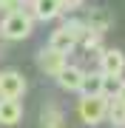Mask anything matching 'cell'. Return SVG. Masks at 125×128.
Instances as JSON below:
<instances>
[{
    "label": "cell",
    "instance_id": "9c48e42d",
    "mask_svg": "<svg viewBox=\"0 0 125 128\" xmlns=\"http://www.w3.org/2000/svg\"><path fill=\"white\" fill-rule=\"evenodd\" d=\"M31 6H34V17L37 20H54L63 14L60 0H31Z\"/></svg>",
    "mask_w": 125,
    "mask_h": 128
},
{
    "label": "cell",
    "instance_id": "277c9868",
    "mask_svg": "<svg viewBox=\"0 0 125 128\" xmlns=\"http://www.w3.org/2000/svg\"><path fill=\"white\" fill-rule=\"evenodd\" d=\"M100 71L105 74V77H122V71H125V54L120 48L100 51Z\"/></svg>",
    "mask_w": 125,
    "mask_h": 128
},
{
    "label": "cell",
    "instance_id": "7a4b0ae2",
    "mask_svg": "<svg viewBox=\"0 0 125 128\" xmlns=\"http://www.w3.org/2000/svg\"><path fill=\"white\" fill-rule=\"evenodd\" d=\"M105 111H108V100L105 97H80L77 102V114L85 125H97L105 120Z\"/></svg>",
    "mask_w": 125,
    "mask_h": 128
},
{
    "label": "cell",
    "instance_id": "8fae6325",
    "mask_svg": "<svg viewBox=\"0 0 125 128\" xmlns=\"http://www.w3.org/2000/svg\"><path fill=\"white\" fill-rule=\"evenodd\" d=\"M40 125L43 128H65V117L57 105H46L40 114Z\"/></svg>",
    "mask_w": 125,
    "mask_h": 128
},
{
    "label": "cell",
    "instance_id": "5b68a950",
    "mask_svg": "<svg viewBox=\"0 0 125 128\" xmlns=\"http://www.w3.org/2000/svg\"><path fill=\"white\" fill-rule=\"evenodd\" d=\"M48 46L54 48V51H60V54H65V57H68L71 51L80 46V40L74 37V32H71L68 26H60V28H54V32H51V37H48Z\"/></svg>",
    "mask_w": 125,
    "mask_h": 128
},
{
    "label": "cell",
    "instance_id": "30bf717a",
    "mask_svg": "<svg viewBox=\"0 0 125 128\" xmlns=\"http://www.w3.org/2000/svg\"><path fill=\"white\" fill-rule=\"evenodd\" d=\"M80 94L83 97H102V71H85Z\"/></svg>",
    "mask_w": 125,
    "mask_h": 128
},
{
    "label": "cell",
    "instance_id": "3957f363",
    "mask_svg": "<svg viewBox=\"0 0 125 128\" xmlns=\"http://www.w3.org/2000/svg\"><path fill=\"white\" fill-rule=\"evenodd\" d=\"M26 91V80L20 71H0V97L3 100H20Z\"/></svg>",
    "mask_w": 125,
    "mask_h": 128
},
{
    "label": "cell",
    "instance_id": "2e32d148",
    "mask_svg": "<svg viewBox=\"0 0 125 128\" xmlns=\"http://www.w3.org/2000/svg\"><path fill=\"white\" fill-rule=\"evenodd\" d=\"M117 100H122V102H125V86H122V91H120V97H117Z\"/></svg>",
    "mask_w": 125,
    "mask_h": 128
},
{
    "label": "cell",
    "instance_id": "ba28073f",
    "mask_svg": "<svg viewBox=\"0 0 125 128\" xmlns=\"http://www.w3.org/2000/svg\"><path fill=\"white\" fill-rule=\"evenodd\" d=\"M20 120H23V105H20V100H3L0 97V125L11 128Z\"/></svg>",
    "mask_w": 125,
    "mask_h": 128
},
{
    "label": "cell",
    "instance_id": "7c38bea8",
    "mask_svg": "<svg viewBox=\"0 0 125 128\" xmlns=\"http://www.w3.org/2000/svg\"><path fill=\"white\" fill-rule=\"evenodd\" d=\"M85 26H88V32L102 34V32H108V28H111V17H108L105 12H91V14L85 17Z\"/></svg>",
    "mask_w": 125,
    "mask_h": 128
},
{
    "label": "cell",
    "instance_id": "5bb4252c",
    "mask_svg": "<svg viewBox=\"0 0 125 128\" xmlns=\"http://www.w3.org/2000/svg\"><path fill=\"white\" fill-rule=\"evenodd\" d=\"M122 77H105V74H102V97H105V100H117V97H120V91H122Z\"/></svg>",
    "mask_w": 125,
    "mask_h": 128
},
{
    "label": "cell",
    "instance_id": "8992f818",
    "mask_svg": "<svg viewBox=\"0 0 125 128\" xmlns=\"http://www.w3.org/2000/svg\"><path fill=\"white\" fill-rule=\"evenodd\" d=\"M37 66H40L46 74H51V77H54V74L60 71L63 66H68V63H65V54H60V51H54L51 46H46V48L37 54Z\"/></svg>",
    "mask_w": 125,
    "mask_h": 128
},
{
    "label": "cell",
    "instance_id": "52a82bcc",
    "mask_svg": "<svg viewBox=\"0 0 125 128\" xmlns=\"http://www.w3.org/2000/svg\"><path fill=\"white\" fill-rule=\"evenodd\" d=\"M83 74L77 66H63L60 71L54 74V80L60 82V88H65V91H80V86H83Z\"/></svg>",
    "mask_w": 125,
    "mask_h": 128
},
{
    "label": "cell",
    "instance_id": "9a60e30c",
    "mask_svg": "<svg viewBox=\"0 0 125 128\" xmlns=\"http://www.w3.org/2000/svg\"><path fill=\"white\" fill-rule=\"evenodd\" d=\"M80 3H83V0H60V6H63V12H65V9H77Z\"/></svg>",
    "mask_w": 125,
    "mask_h": 128
},
{
    "label": "cell",
    "instance_id": "6da1fadb",
    "mask_svg": "<svg viewBox=\"0 0 125 128\" xmlns=\"http://www.w3.org/2000/svg\"><path fill=\"white\" fill-rule=\"evenodd\" d=\"M34 28V20L26 9H14V12H6L3 20H0V34L6 40H26Z\"/></svg>",
    "mask_w": 125,
    "mask_h": 128
},
{
    "label": "cell",
    "instance_id": "4fadbf2b",
    "mask_svg": "<svg viewBox=\"0 0 125 128\" xmlns=\"http://www.w3.org/2000/svg\"><path fill=\"white\" fill-rule=\"evenodd\" d=\"M105 120L117 128H125V102L122 100H108V111H105Z\"/></svg>",
    "mask_w": 125,
    "mask_h": 128
}]
</instances>
